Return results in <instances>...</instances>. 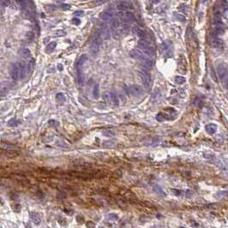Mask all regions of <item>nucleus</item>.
Here are the masks:
<instances>
[{
	"label": "nucleus",
	"instance_id": "8",
	"mask_svg": "<svg viewBox=\"0 0 228 228\" xmlns=\"http://www.w3.org/2000/svg\"><path fill=\"white\" fill-rule=\"evenodd\" d=\"M209 45L213 48H221L223 47V40L218 37H213L212 36L209 39Z\"/></svg>",
	"mask_w": 228,
	"mask_h": 228
},
{
	"label": "nucleus",
	"instance_id": "44",
	"mask_svg": "<svg viewBox=\"0 0 228 228\" xmlns=\"http://www.w3.org/2000/svg\"><path fill=\"white\" fill-rule=\"evenodd\" d=\"M96 3H97V4H105L106 1H97Z\"/></svg>",
	"mask_w": 228,
	"mask_h": 228
},
{
	"label": "nucleus",
	"instance_id": "17",
	"mask_svg": "<svg viewBox=\"0 0 228 228\" xmlns=\"http://www.w3.org/2000/svg\"><path fill=\"white\" fill-rule=\"evenodd\" d=\"M100 18L103 21H111L113 19V16L111 13H107V12H103L100 15Z\"/></svg>",
	"mask_w": 228,
	"mask_h": 228
},
{
	"label": "nucleus",
	"instance_id": "26",
	"mask_svg": "<svg viewBox=\"0 0 228 228\" xmlns=\"http://www.w3.org/2000/svg\"><path fill=\"white\" fill-rule=\"evenodd\" d=\"M31 218L34 223H35L36 225H39L40 223V218L39 217V215H37L36 213H31Z\"/></svg>",
	"mask_w": 228,
	"mask_h": 228
},
{
	"label": "nucleus",
	"instance_id": "19",
	"mask_svg": "<svg viewBox=\"0 0 228 228\" xmlns=\"http://www.w3.org/2000/svg\"><path fill=\"white\" fill-rule=\"evenodd\" d=\"M134 31H135V33H136V35L138 36L139 38H141V40H145V36H146V34H145V33L142 31V29H140V28L137 27H135Z\"/></svg>",
	"mask_w": 228,
	"mask_h": 228
},
{
	"label": "nucleus",
	"instance_id": "4",
	"mask_svg": "<svg viewBox=\"0 0 228 228\" xmlns=\"http://www.w3.org/2000/svg\"><path fill=\"white\" fill-rule=\"evenodd\" d=\"M217 74L220 80L224 83L228 79V69L224 64H219L217 66Z\"/></svg>",
	"mask_w": 228,
	"mask_h": 228
},
{
	"label": "nucleus",
	"instance_id": "24",
	"mask_svg": "<svg viewBox=\"0 0 228 228\" xmlns=\"http://www.w3.org/2000/svg\"><path fill=\"white\" fill-rule=\"evenodd\" d=\"M186 82V79L183 76H176L175 77V82L178 85H182V84L185 83Z\"/></svg>",
	"mask_w": 228,
	"mask_h": 228
},
{
	"label": "nucleus",
	"instance_id": "12",
	"mask_svg": "<svg viewBox=\"0 0 228 228\" xmlns=\"http://www.w3.org/2000/svg\"><path fill=\"white\" fill-rule=\"evenodd\" d=\"M217 125L215 123H209V124H207L205 127V130L207 134L209 135H214L217 131Z\"/></svg>",
	"mask_w": 228,
	"mask_h": 228
},
{
	"label": "nucleus",
	"instance_id": "22",
	"mask_svg": "<svg viewBox=\"0 0 228 228\" xmlns=\"http://www.w3.org/2000/svg\"><path fill=\"white\" fill-rule=\"evenodd\" d=\"M20 123L21 122L19 120H16V118H12V119H11L8 122V126H10V127H16V126H18L20 124Z\"/></svg>",
	"mask_w": 228,
	"mask_h": 228
},
{
	"label": "nucleus",
	"instance_id": "25",
	"mask_svg": "<svg viewBox=\"0 0 228 228\" xmlns=\"http://www.w3.org/2000/svg\"><path fill=\"white\" fill-rule=\"evenodd\" d=\"M111 24L113 28H117V27H119L120 26V21L117 18H113L111 21Z\"/></svg>",
	"mask_w": 228,
	"mask_h": 228
},
{
	"label": "nucleus",
	"instance_id": "29",
	"mask_svg": "<svg viewBox=\"0 0 228 228\" xmlns=\"http://www.w3.org/2000/svg\"><path fill=\"white\" fill-rule=\"evenodd\" d=\"M166 119V117H165V114H163V113H158L157 115H156V120L159 122H163L165 121V120Z\"/></svg>",
	"mask_w": 228,
	"mask_h": 228
},
{
	"label": "nucleus",
	"instance_id": "36",
	"mask_svg": "<svg viewBox=\"0 0 228 228\" xmlns=\"http://www.w3.org/2000/svg\"><path fill=\"white\" fill-rule=\"evenodd\" d=\"M65 34H66L64 31H58L56 33V36H64Z\"/></svg>",
	"mask_w": 228,
	"mask_h": 228
},
{
	"label": "nucleus",
	"instance_id": "23",
	"mask_svg": "<svg viewBox=\"0 0 228 228\" xmlns=\"http://www.w3.org/2000/svg\"><path fill=\"white\" fill-rule=\"evenodd\" d=\"M111 101L113 103V105L118 106V102H119L118 98H117V95H116L115 94H113V93H111Z\"/></svg>",
	"mask_w": 228,
	"mask_h": 228
},
{
	"label": "nucleus",
	"instance_id": "42",
	"mask_svg": "<svg viewBox=\"0 0 228 228\" xmlns=\"http://www.w3.org/2000/svg\"><path fill=\"white\" fill-rule=\"evenodd\" d=\"M82 11H76L75 12V15H77V16H80V15H82Z\"/></svg>",
	"mask_w": 228,
	"mask_h": 228
},
{
	"label": "nucleus",
	"instance_id": "15",
	"mask_svg": "<svg viewBox=\"0 0 228 228\" xmlns=\"http://www.w3.org/2000/svg\"><path fill=\"white\" fill-rule=\"evenodd\" d=\"M56 46H57V42L56 41L51 42V43H49V44L46 46L45 52H46V53H52L53 51L55 50Z\"/></svg>",
	"mask_w": 228,
	"mask_h": 228
},
{
	"label": "nucleus",
	"instance_id": "10",
	"mask_svg": "<svg viewBox=\"0 0 228 228\" xmlns=\"http://www.w3.org/2000/svg\"><path fill=\"white\" fill-rule=\"evenodd\" d=\"M117 8L121 12H125V11H128L129 9H133V7H132L130 3L123 1V2H119L118 4H117Z\"/></svg>",
	"mask_w": 228,
	"mask_h": 228
},
{
	"label": "nucleus",
	"instance_id": "1",
	"mask_svg": "<svg viewBox=\"0 0 228 228\" xmlns=\"http://www.w3.org/2000/svg\"><path fill=\"white\" fill-rule=\"evenodd\" d=\"M130 55L132 58H134L141 61V63L143 64V66H144L146 69H149L153 66V62H152V60H151L148 56H146L143 53H142L141 51H139L138 49L132 50L130 53Z\"/></svg>",
	"mask_w": 228,
	"mask_h": 228
},
{
	"label": "nucleus",
	"instance_id": "33",
	"mask_svg": "<svg viewBox=\"0 0 228 228\" xmlns=\"http://www.w3.org/2000/svg\"><path fill=\"white\" fill-rule=\"evenodd\" d=\"M13 210H14V212H16V213L20 212V210H21V205H20V204H16V205L13 207Z\"/></svg>",
	"mask_w": 228,
	"mask_h": 228
},
{
	"label": "nucleus",
	"instance_id": "18",
	"mask_svg": "<svg viewBox=\"0 0 228 228\" xmlns=\"http://www.w3.org/2000/svg\"><path fill=\"white\" fill-rule=\"evenodd\" d=\"M34 64H35V60H34V58L30 59V61H28L27 64V74L31 73V71L34 69Z\"/></svg>",
	"mask_w": 228,
	"mask_h": 228
},
{
	"label": "nucleus",
	"instance_id": "13",
	"mask_svg": "<svg viewBox=\"0 0 228 228\" xmlns=\"http://www.w3.org/2000/svg\"><path fill=\"white\" fill-rule=\"evenodd\" d=\"M19 55L23 58L27 59L31 57V52H30L29 49L27 48H21L19 50Z\"/></svg>",
	"mask_w": 228,
	"mask_h": 228
},
{
	"label": "nucleus",
	"instance_id": "7",
	"mask_svg": "<svg viewBox=\"0 0 228 228\" xmlns=\"http://www.w3.org/2000/svg\"><path fill=\"white\" fill-rule=\"evenodd\" d=\"M139 75H140V77H141V79H142L143 84H144L145 86L148 87L149 85H150V82H151L150 75H149L146 70L142 69V70L139 71Z\"/></svg>",
	"mask_w": 228,
	"mask_h": 228
},
{
	"label": "nucleus",
	"instance_id": "41",
	"mask_svg": "<svg viewBox=\"0 0 228 228\" xmlns=\"http://www.w3.org/2000/svg\"><path fill=\"white\" fill-rule=\"evenodd\" d=\"M223 85H224V87L226 88V89H228V79L226 80V81L224 82V83H223Z\"/></svg>",
	"mask_w": 228,
	"mask_h": 228
},
{
	"label": "nucleus",
	"instance_id": "20",
	"mask_svg": "<svg viewBox=\"0 0 228 228\" xmlns=\"http://www.w3.org/2000/svg\"><path fill=\"white\" fill-rule=\"evenodd\" d=\"M224 34V29L222 28V27H220V26H217V27L213 29V37H217L218 35L220 34Z\"/></svg>",
	"mask_w": 228,
	"mask_h": 228
},
{
	"label": "nucleus",
	"instance_id": "34",
	"mask_svg": "<svg viewBox=\"0 0 228 228\" xmlns=\"http://www.w3.org/2000/svg\"><path fill=\"white\" fill-rule=\"evenodd\" d=\"M154 191H156L157 193H159V194H160V195H165V193L162 191V190H161L159 186H154Z\"/></svg>",
	"mask_w": 228,
	"mask_h": 228
},
{
	"label": "nucleus",
	"instance_id": "21",
	"mask_svg": "<svg viewBox=\"0 0 228 228\" xmlns=\"http://www.w3.org/2000/svg\"><path fill=\"white\" fill-rule=\"evenodd\" d=\"M93 95H94V98L96 100L100 98V86L98 83L94 85V89H93Z\"/></svg>",
	"mask_w": 228,
	"mask_h": 228
},
{
	"label": "nucleus",
	"instance_id": "45",
	"mask_svg": "<svg viewBox=\"0 0 228 228\" xmlns=\"http://www.w3.org/2000/svg\"><path fill=\"white\" fill-rule=\"evenodd\" d=\"M27 228H31V226H30L29 225L27 224Z\"/></svg>",
	"mask_w": 228,
	"mask_h": 228
},
{
	"label": "nucleus",
	"instance_id": "14",
	"mask_svg": "<svg viewBox=\"0 0 228 228\" xmlns=\"http://www.w3.org/2000/svg\"><path fill=\"white\" fill-rule=\"evenodd\" d=\"M19 64V68H20V78L23 79L27 75V64L23 63H18Z\"/></svg>",
	"mask_w": 228,
	"mask_h": 228
},
{
	"label": "nucleus",
	"instance_id": "30",
	"mask_svg": "<svg viewBox=\"0 0 228 228\" xmlns=\"http://www.w3.org/2000/svg\"><path fill=\"white\" fill-rule=\"evenodd\" d=\"M26 38H27V40H29V41H32V40L34 39V34L33 33L32 31H28L27 32V34H26Z\"/></svg>",
	"mask_w": 228,
	"mask_h": 228
},
{
	"label": "nucleus",
	"instance_id": "27",
	"mask_svg": "<svg viewBox=\"0 0 228 228\" xmlns=\"http://www.w3.org/2000/svg\"><path fill=\"white\" fill-rule=\"evenodd\" d=\"M174 17H175L178 21H182V22H184V21H185V20H186V18H185V16L183 15H181V14H178V13H174Z\"/></svg>",
	"mask_w": 228,
	"mask_h": 228
},
{
	"label": "nucleus",
	"instance_id": "38",
	"mask_svg": "<svg viewBox=\"0 0 228 228\" xmlns=\"http://www.w3.org/2000/svg\"><path fill=\"white\" fill-rule=\"evenodd\" d=\"M76 220L78 221V223H83L84 219H83V217H81V216H77V217H76Z\"/></svg>",
	"mask_w": 228,
	"mask_h": 228
},
{
	"label": "nucleus",
	"instance_id": "39",
	"mask_svg": "<svg viewBox=\"0 0 228 228\" xmlns=\"http://www.w3.org/2000/svg\"><path fill=\"white\" fill-rule=\"evenodd\" d=\"M80 20L78 18H74L73 19V23H75V24H76V25H78V24H80Z\"/></svg>",
	"mask_w": 228,
	"mask_h": 228
},
{
	"label": "nucleus",
	"instance_id": "28",
	"mask_svg": "<svg viewBox=\"0 0 228 228\" xmlns=\"http://www.w3.org/2000/svg\"><path fill=\"white\" fill-rule=\"evenodd\" d=\"M102 135L104 136H106V137H112V136H114V132H112L111 130H104V131L102 132Z\"/></svg>",
	"mask_w": 228,
	"mask_h": 228
},
{
	"label": "nucleus",
	"instance_id": "31",
	"mask_svg": "<svg viewBox=\"0 0 228 228\" xmlns=\"http://www.w3.org/2000/svg\"><path fill=\"white\" fill-rule=\"evenodd\" d=\"M103 98H104V100H105L107 103H109V101L111 102V93H108V92L104 93V94H103Z\"/></svg>",
	"mask_w": 228,
	"mask_h": 228
},
{
	"label": "nucleus",
	"instance_id": "9",
	"mask_svg": "<svg viewBox=\"0 0 228 228\" xmlns=\"http://www.w3.org/2000/svg\"><path fill=\"white\" fill-rule=\"evenodd\" d=\"M163 49L165 51V55L167 57H172L173 53V48H172V43L169 40H165L163 43Z\"/></svg>",
	"mask_w": 228,
	"mask_h": 228
},
{
	"label": "nucleus",
	"instance_id": "35",
	"mask_svg": "<svg viewBox=\"0 0 228 228\" xmlns=\"http://www.w3.org/2000/svg\"><path fill=\"white\" fill-rule=\"evenodd\" d=\"M49 124L53 126H57V125H58V123L57 121H54V120H50V121H49Z\"/></svg>",
	"mask_w": 228,
	"mask_h": 228
},
{
	"label": "nucleus",
	"instance_id": "3",
	"mask_svg": "<svg viewBox=\"0 0 228 228\" xmlns=\"http://www.w3.org/2000/svg\"><path fill=\"white\" fill-rule=\"evenodd\" d=\"M138 50L144 53L148 57L154 56V50L149 46L148 42L146 40H140L138 41Z\"/></svg>",
	"mask_w": 228,
	"mask_h": 228
},
{
	"label": "nucleus",
	"instance_id": "11",
	"mask_svg": "<svg viewBox=\"0 0 228 228\" xmlns=\"http://www.w3.org/2000/svg\"><path fill=\"white\" fill-rule=\"evenodd\" d=\"M99 34H101V36L102 37L103 40H107L110 37V32H109V29L107 28V27L106 26H101V29H100V32Z\"/></svg>",
	"mask_w": 228,
	"mask_h": 228
},
{
	"label": "nucleus",
	"instance_id": "5",
	"mask_svg": "<svg viewBox=\"0 0 228 228\" xmlns=\"http://www.w3.org/2000/svg\"><path fill=\"white\" fill-rule=\"evenodd\" d=\"M10 74L13 80L17 81L20 77V68H19V64L15 63L11 64L10 68Z\"/></svg>",
	"mask_w": 228,
	"mask_h": 228
},
{
	"label": "nucleus",
	"instance_id": "16",
	"mask_svg": "<svg viewBox=\"0 0 228 228\" xmlns=\"http://www.w3.org/2000/svg\"><path fill=\"white\" fill-rule=\"evenodd\" d=\"M88 60V56H87L86 54H83L82 55V56L80 57L79 60L77 61V64H76V68L78 69H81L82 68V66L83 65V64L86 62V61Z\"/></svg>",
	"mask_w": 228,
	"mask_h": 228
},
{
	"label": "nucleus",
	"instance_id": "40",
	"mask_svg": "<svg viewBox=\"0 0 228 228\" xmlns=\"http://www.w3.org/2000/svg\"><path fill=\"white\" fill-rule=\"evenodd\" d=\"M62 8H63L64 10H69V9L70 8V6H69V4H64L63 6H62Z\"/></svg>",
	"mask_w": 228,
	"mask_h": 228
},
{
	"label": "nucleus",
	"instance_id": "6",
	"mask_svg": "<svg viewBox=\"0 0 228 228\" xmlns=\"http://www.w3.org/2000/svg\"><path fill=\"white\" fill-rule=\"evenodd\" d=\"M129 93L135 97H140L143 94V89L139 85H132L129 88Z\"/></svg>",
	"mask_w": 228,
	"mask_h": 228
},
{
	"label": "nucleus",
	"instance_id": "37",
	"mask_svg": "<svg viewBox=\"0 0 228 228\" xmlns=\"http://www.w3.org/2000/svg\"><path fill=\"white\" fill-rule=\"evenodd\" d=\"M87 226H88V227H89V228H94V226H95V224H94V222L89 221V222H88V223H87Z\"/></svg>",
	"mask_w": 228,
	"mask_h": 228
},
{
	"label": "nucleus",
	"instance_id": "43",
	"mask_svg": "<svg viewBox=\"0 0 228 228\" xmlns=\"http://www.w3.org/2000/svg\"><path fill=\"white\" fill-rule=\"evenodd\" d=\"M58 69H59V70H63V65L58 64Z\"/></svg>",
	"mask_w": 228,
	"mask_h": 228
},
{
	"label": "nucleus",
	"instance_id": "32",
	"mask_svg": "<svg viewBox=\"0 0 228 228\" xmlns=\"http://www.w3.org/2000/svg\"><path fill=\"white\" fill-rule=\"evenodd\" d=\"M56 98H57V100H58V101H65V97H64V94H62V93H58V94H57Z\"/></svg>",
	"mask_w": 228,
	"mask_h": 228
},
{
	"label": "nucleus",
	"instance_id": "2",
	"mask_svg": "<svg viewBox=\"0 0 228 228\" xmlns=\"http://www.w3.org/2000/svg\"><path fill=\"white\" fill-rule=\"evenodd\" d=\"M103 39L101 36V34H94V38L92 39L90 42V52L93 55H96L99 53V51L101 49V46L102 45Z\"/></svg>",
	"mask_w": 228,
	"mask_h": 228
}]
</instances>
